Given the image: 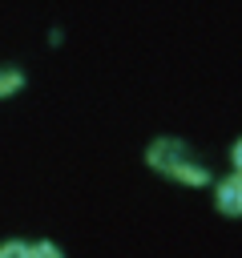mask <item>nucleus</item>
<instances>
[{
  "label": "nucleus",
  "instance_id": "6",
  "mask_svg": "<svg viewBox=\"0 0 242 258\" xmlns=\"http://www.w3.org/2000/svg\"><path fill=\"white\" fill-rule=\"evenodd\" d=\"M234 165H238V173H242V141L234 145Z\"/></svg>",
  "mask_w": 242,
  "mask_h": 258
},
{
  "label": "nucleus",
  "instance_id": "5",
  "mask_svg": "<svg viewBox=\"0 0 242 258\" xmlns=\"http://www.w3.org/2000/svg\"><path fill=\"white\" fill-rule=\"evenodd\" d=\"M0 258H28V246L24 242H4L0 246Z\"/></svg>",
  "mask_w": 242,
  "mask_h": 258
},
{
  "label": "nucleus",
  "instance_id": "4",
  "mask_svg": "<svg viewBox=\"0 0 242 258\" xmlns=\"http://www.w3.org/2000/svg\"><path fill=\"white\" fill-rule=\"evenodd\" d=\"M28 258H65L52 242H36V246H28Z\"/></svg>",
  "mask_w": 242,
  "mask_h": 258
},
{
  "label": "nucleus",
  "instance_id": "2",
  "mask_svg": "<svg viewBox=\"0 0 242 258\" xmlns=\"http://www.w3.org/2000/svg\"><path fill=\"white\" fill-rule=\"evenodd\" d=\"M218 210L222 214H242V173H234V177H226V181H218Z\"/></svg>",
  "mask_w": 242,
  "mask_h": 258
},
{
  "label": "nucleus",
  "instance_id": "1",
  "mask_svg": "<svg viewBox=\"0 0 242 258\" xmlns=\"http://www.w3.org/2000/svg\"><path fill=\"white\" fill-rule=\"evenodd\" d=\"M149 161H153L161 173H169V177H177V181H186V185H202V181H206L202 161H198V157H194V153H190L182 141H169V137L153 141Z\"/></svg>",
  "mask_w": 242,
  "mask_h": 258
},
{
  "label": "nucleus",
  "instance_id": "3",
  "mask_svg": "<svg viewBox=\"0 0 242 258\" xmlns=\"http://www.w3.org/2000/svg\"><path fill=\"white\" fill-rule=\"evenodd\" d=\"M24 85V77L16 73V69H8V64H0V97H8V93H16Z\"/></svg>",
  "mask_w": 242,
  "mask_h": 258
}]
</instances>
